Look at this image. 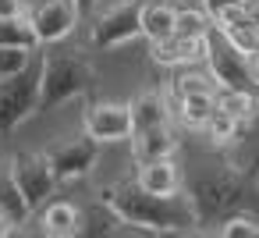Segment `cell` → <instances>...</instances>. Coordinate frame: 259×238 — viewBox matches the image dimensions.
Masks as SVG:
<instances>
[{"mask_svg":"<svg viewBox=\"0 0 259 238\" xmlns=\"http://www.w3.org/2000/svg\"><path fill=\"white\" fill-rule=\"evenodd\" d=\"M199 227L220 224L234 213H259V164H234V160H213L192 171L185 181Z\"/></svg>","mask_w":259,"mask_h":238,"instance_id":"obj_1","label":"cell"},{"mask_svg":"<svg viewBox=\"0 0 259 238\" xmlns=\"http://www.w3.org/2000/svg\"><path fill=\"white\" fill-rule=\"evenodd\" d=\"M100 199H107L142 234H178V231L199 227L195 203H192L188 188H181L174 195H156V192L142 188L135 174H124V178L107 181L100 188Z\"/></svg>","mask_w":259,"mask_h":238,"instance_id":"obj_2","label":"cell"},{"mask_svg":"<svg viewBox=\"0 0 259 238\" xmlns=\"http://www.w3.org/2000/svg\"><path fill=\"white\" fill-rule=\"evenodd\" d=\"M100 75L93 68V61H85L78 50H47L39 57V107L36 114H47V110H57L61 103L68 100H78V96H93Z\"/></svg>","mask_w":259,"mask_h":238,"instance_id":"obj_3","label":"cell"},{"mask_svg":"<svg viewBox=\"0 0 259 238\" xmlns=\"http://www.w3.org/2000/svg\"><path fill=\"white\" fill-rule=\"evenodd\" d=\"M36 107H39V61H32L18 75L0 78V135L36 117Z\"/></svg>","mask_w":259,"mask_h":238,"instance_id":"obj_4","label":"cell"},{"mask_svg":"<svg viewBox=\"0 0 259 238\" xmlns=\"http://www.w3.org/2000/svg\"><path fill=\"white\" fill-rule=\"evenodd\" d=\"M142 4L146 0H114L110 8H103L96 22L89 25V47L110 50V47L132 43L135 36H142Z\"/></svg>","mask_w":259,"mask_h":238,"instance_id":"obj_5","label":"cell"},{"mask_svg":"<svg viewBox=\"0 0 259 238\" xmlns=\"http://www.w3.org/2000/svg\"><path fill=\"white\" fill-rule=\"evenodd\" d=\"M11 171H15V181H18L22 195L29 199L32 213H36V210L54 195V188L61 185L57 174H54V167H50L47 149H43V153H39V149H18V153L11 156Z\"/></svg>","mask_w":259,"mask_h":238,"instance_id":"obj_6","label":"cell"},{"mask_svg":"<svg viewBox=\"0 0 259 238\" xmlns=\"http://www.w3.org/2000/svg\"><path fill=\"white\" fill-rule=\"evenodd\" d=\"M47 156H50V167L57 174V181H75V178H85L96 160H100V142L82 128V135H68V139H57L47 146Z\"/></svg>","mask_w":259,"mask_h":238,"instance_id":"obj_7","label":"cell"},{"mask_svg":"<svg viewBox=\"0 0 259 238\" xmlns=\"http://www.w3.org/2000/svg\"><path fill=\"white\" fill-rule=\"evenodd\" d=\"M82 11L75 0H36L29 8V22L39 36V47H54L61 39H68L78 25Z\"/></svg>","mask_w":259,"mask_h":238,"instance_id":"obj_8","label":"cell"},{"mask_svg":"<svg viewBox=\"0 0 259 238\" xmlns=\"http://www.w3.org/2000/svg\"><path fill=\"white\" fill-rule=\"evenodd\" d=\"M82 128L100 146L124 142V139H132V107L117 103V100H96V103H89V110L82 117Z\"/></svg>","mask_w":259,"mask_h":238,"instance_id":"obj_9","label":"cell"},{"mask_svg":"<svg viewBox=\"0 0 259 238\" xmlns=\"http://www.w3.org/2000/svg\"><path fill=\"white\" fill-rule=\"evenodd\" d=\"M206 43H209V36L170 32L167 39H156L149 47H153V61L160 68H185V64H206Z\"/></svg>","mask_w":259,"mask_h":238,"instance_id":"obj_10","label":"cell"},{"mask_svg":"<svg viewBox=\"0 0 259 238\" xmlns=\"http://www.w3.org/2000/svg\"><path fill=\"white\" fill-rule=\"evenodd\" d=\"M132 156L135 164H146V160H160V156H174L178 153V132L174 125H153V128H142V132H132Z\"/></svg>","mask_w":259,"mask_h":238,"instance_id":"obj_11","label":"cell"},{"mask_svg":"<svg viewBox=\"0 0 259 238\" xmlns=\"http://www.w3.org/2000/svg\"><path fill=\"white\" fill-rule=\"evenodd\" d=\"M82 234L89 238H103V234H142L139 227H132L107 199H96L82 210Z\"/></svg>","mask_w":259,"mask_h":238,"instance_id":"obj_12","label":"cell"},{"mask_svg":"<svg viewBox=\"0 0 259 238\" xmlns=\"http://www.w3.org/2000/svg\"><path fill=\"white\" fill-rule=\"evenodd\" d=\"M39 231L43 234H54V238H71V234H82V210L68 199H47L39 206Z\"/></svg>","mask_w":259,"mask_h":238,"instance_id":"obj_13","label":"cell"},{"mask_svg":"<svg viewBox=\"0 0 259 238\" xmlns=\"http://www.w3.org/2000/svg\"><path fill=\"white\" fill-rule=\"evenodd\" d=\"M139 185L142 188H149V192H156V195H174V192H181L185 188V181H181V167H178V160L174 156H160V160H146V164H139Z\"/></svg>","mask_w":259,"mask_h":238,"instance_id":"obj_14","label":"cell"},{"mask_svg":"<svg viewBox=\"0 0 259 238\" xmlns=\"http://www.w3.org/2000/svg\"><path fill=\"white\" fill-rule=\"evenodd\" d=\"M128 107H132V132L170 121V93H163V89H146L135 100H128Z\"/></svg>","mask_w":259,"mask_h":238,"instance_id":"obj_15","label":"cell"},{"mask_svg":"<svg viewBox=\"0 0 259 238\" xmlns=\"http://www.w3.org/2000/svg\"><path fill=\"white\" fill-rule=\"evenodd\" d=\"M174 22H178V4L174 0H146L142 4V36L149 43L167 39L174 32Z\"/></svg>","mask_w":259,"mask_h":238,"instance_id":"obj_16","label":"cell"},{"mask_svg":"<svg viewBox=\"0 0 259 238\" xmlns=\"http://www.w3.org/2000/svg\"><path fill=\"white\" fill-rule=\"evenodd\" d=\"M206 89H220V82L213 78L209 68H199V64H185V68H174V78L167 86L170 93V103L188 96V93H206Z\"/></svg>","mask_w":259,"mask_h":238,"instance_id":"obj_17","label":"cell"},{"mask_svg":"<svg viewBox=\"0 0 259 238\" xmlns=\"http://www.w3.org/2000/svg\"><path fill=\"white\" fill-rule=\"evenodd\" d=\"M217 107L220 110H227L234 121H241L245 128H252L255 125V117H259V93H248V89H227V86H220V93H217Z\"/></svg>","mask_w":259,"mask_h":238,"instance_id":"obj_18","label":"cell"},{"mask_svg":"<svg viewBox=\"0 0 259 238\" xmlns=\"http://www.w3.org/2000/svg\"><path fill=\"white\" fill-rule=\"evenodd\" d=\"M0 206L11 213L15 224H25V220L32 217V206H29V199L22 195V188H18V181H15L11 160H0Z\"/></svg>","mask_w":259,"mask_h":238,"instance_id":"obj_19","label":"cell"},{"mask_svg":"<svg viewBox=\"0 0 259 238\" xmlns=\"http://www.w3.org/2000/svg\"><path fill=\"white\" fill-rule=\"evenodd\" d=\"M217 93H220V89H206V93H188V96L174 100L181 121H185L188 128H202V125L209 121V114L217 110Z\"/></svg>","mask_w":259,"mask_h":238,"instance_id":"obj_20","label":"cell"},{"mask_svg":"<svg viewBox=\"0 0 259 238\" xmlns=\"http://www.w3.org/2000/svg\"><path fill=\"white\" fill-rule=\"evenodd\" d=\"M202 132H206V139H209L213 146H231V142L245 139V132H248V128H245L241 121H234L227 110H220V107H217V110L209 114V121L202 125Z\"/></svg>","mask_w":259,"mask_h":238,"instance_id":"obj_21","label":"cell"},{"mask_svg":"<svg viewBox=\"0 0 259 238\" xmlns=\"http://www.w3.org/2000/svg\"><path fill=\"white\" fill-rule=\"evenodd\" d=\"M0 47H29V50L39 47V36L29 22V11L15 15V18H0Z\"/></svg>","mask_w":259,"mask_h":238,"instance_id":"obj_22","label":"cell"},{"mask_svg":"<svg viewBox=\"0 0 259 238\" xmlns=\"http://www.w3.org/2000/svg\"><path fill=\"white\" fill-rule=\"evenodd\" d=\"M209 29H213V22H209V15L202 11V4H199V8H195V4L178 8L174 32H181V36H209Z\"/></svg>","mask_w":259,"mask_h":238,"instance_id":"obj_23","label":"cell"},{"mask_svg":"<svg viewBox=\"0 0 259 238\" xmlns=\"http://www.w3.org/2000/svg\"><path fill=\"white\" fill-rule=\"evenodd\" d=\"M217 234H224V238H259V217L255 213H234V217L220 220Z\"/></svg>","mask_w":259,"mask_h":238,"instance_id":"obj_24","label":"cell"},{"mask_svg":"<svg viewBox=\"0 0 259 238\" xmlns=\"http://www.w3.org/2000/svg\"><path fill=\"white\" fill-rule=\"evenodd\" d=\"M32 54H36V50H29V47H0V78L25 71V68L36 61Z\"/></svg>","mask_w":259,"mask_h":238,"instance_id":"obj_25","label":"cell"},{"mask_svg":"<svg viewBox=\"0 0 259 238\" xmlns=\"http://www.w3.org/2000/svg\"><path fill=\"white\" fill-rule=\"evenodd\" d=\"M202 11L209 15L213 25H224L227 18H234V15L245 11V0H202Z\"/></svg>","mask_w":259,"mask_h":238,"instance_id":"obj_26","label":"cell"},{"mask_svg":"<svg viewBox=\"0 0 259 238\" xmlns=\"http://www.w3.org/2000/svg\"><path fill=\"white\" fill-rule=\"evenodd\" d=\"M29 4L25 0H0V18H15V15H25Z\"/></svg>","mask_w":259,"mask_h":238,"instance_id":"obj_27","label":"cell"},{"mask_svg":"<svg viewBox=\"0 0 259 238\" xmlns=\"http://www.w3.org/2000/svg\"><path fill=\"white\" fill-rule=\"evenodd\" d=\"M11 231H15V220H11V213L4 206H0V238H8Z\"/></svg>","mask_w":259,"mask_h":238,"instance_id":"obj_28","label":"cell"},{"mask_svg":"<svg viewBox=\"0 0 259 238\" xmlns=\"http://www.w3.org/2000/svg\"><path fill=\"white\" fill-rule=\"evenodd\" d=\"M75 4H78V11H82V15H93V11L100 8V0H75Z\"/></svg>","mask_w":259,"mask_h":238,"instance_id":"obj_29","label":"cell"},{"mask_svg":"<svg viewBox=\"0 0 259 238\" xmlns=\"http://www.w3.org/2000/svg\"><path fill=\"white\" fill-rule=\"evenodd\" d=\"M245 11H248V15L259 22V0H245Z\"/></svg>","mask_w":259,"mask_h":238,"instance_id":"obj_30","label":"cell"},{"mask_svg":"<svg viewBox=\"0 0 259 238\" xmlns=\"http://www.w3.org/2000/svg\"><path fill=\"white\" fill-rule=\"evenodd\" d=\"M178 4H202V0H178Z\"/></svg>","mask_w":259,"mask_h":238,"instance_id":"obj_31","label":"cell"}]
</instances>
